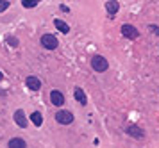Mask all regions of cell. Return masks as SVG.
Listing matches in <instances>:
<instances>
[{"label": "cell", "instance_id": "6da1fadb", "mask_svg": "<svg viewBox=\"0 0 159 148\" xmlns=\"http://www.w3.org/2000/svg\"><path fill=\"white\" fill-rule=\"evenodd\" d=\"M40 41H41V47H43V48H47V50H56V48H57V45H59L57 37L54 36V34H43Z\"/></svg>", "mask_w": 159, "mask_h": 148}, {"label": "cell", "instance_id": "7a4b0ae2", "mask_svg": "<svg viewBox=\"0 0 159 148\" xmlns=\"http://www.w3.org/2000/svg\"><path fill=\"white\" fill-rule=\"evenodd\" d=\"M91 68H93L95 72L102 73V72H105V70L109 68V63L105 61V57H102V56H93V59H91Z\"/></svg>", "mask_w": 159, "mask_h": 148}, {"label": "cell", "instance_id": "3957f363", "mask_svg": "<svg viewBox=\"0 0 159 148\" xmlns=\"http://www.w3.org/2000/svg\"><path fill=\"white\" fill-rule=\"evenodd\" d=\"M56 121L61 125H70V123H73V114L70 111H57L56 112Z\"/></svg>", "mask_w": 159, "mask_h": 148}, {"label": "cell", "instance_id": "277c9868", "mask_svg": "<svg viewBox=\"0 0 159 148\" xmlns=\"http://www.w3.org/2000/svg\"><path fill=\"white\" fill-rule=\"evenodd\" d=\"M122 34H123L125 37H129V39H138V37H139L138 29H136L134 25H129V23L122 25Z\"/></svg>", "mask_w": 159, "mask_h": 148}, {"label": "cell", "instance_id": "5b68a950", "mask_svg": "<svg viewBox=\"0 0 159 148\" xmlns=\"http://www.w3.org/2000/svg\"><path fill=\"white\" fill-rule=\"evenodd\" d=\"M125 132H127V136H131V137H134V139H143V137H145L143 129L138 127V125H127V127H125Z\"/></svg>", "mask_w": 159, "mask_h": 148}, {"label": "cell", "instance_id": "8992f818", "mask_svg": "<svg viewBox=\"0 0 159 148\" xmlns=\"http://www.w3.org/2000/svg\"><path fill=\"white\" fill-rule=\"evenodd\" d=\"M25 86H27V89H31V91H40L41 89V80L36 77V75H29V77L25 79Z\"/></svg>", "mask_w": 159, "mask_h": 148}, {"label": "cell", "instance_id": "52a82bcc", "mask_svg": "<svg viewBox=\"0 0 159 148\" xmlns=\"http://www.w3.org/2000/svg\"><path fill=\"white\" fill-rule=\"evenodd\" d=\"M50 102H52V105L61 107V105L64 104V96H63V93L57 91V89H52V91H50Z\"/></svg>", "mask_w": 159, "mask_h": 148}, {"label": "cell", "instance_id": "ba28073f", "mask_svg": "<svg viewBox=\"0 0 159 148\" xmlns=\"http://www.w3.org/2000/svg\"><path fill=\"white\" fill-rule=\"evenodd\" d=\"M15 123L20 127V129H25L27 127V116H25V112L18 109V111L15 112Z\"/></svg>", "mask_w": 159, "mask_h": 148}, {"label": "cell", "instance_id": "9c48e42d", "mask_svg": "<svg viewBox=\"0 0 159 148\" xmlns=\"http://www.w3.org/2000/svg\"><path fill=\"white\" fill-rule=\"evenodd\" d=\"M54 25H56V29H57L59 32H63V34H68V32H70V25H68V23H64V21L59 20V18L54 20Z\"/></svg>", "mask_w": 159, "mask_h": 148}, {"label": "cell", "instance_id": "30bf717a", "mask_svg": "<svg viewBox=\"0 0 159 148\" xmlns=\"http://www.w3.org/2000/svg\"><path fill=\"white\" fill-rule=\"evenodd\" d=\"M7 146L9 148H27V143L21 137H13V139H9Z\"/></svg>", "mask_w": 159, "mask_h": 148}, {"label": "cell", "instance_id": "8fae6325", "mask_svg": "<svg viewBox=\"0 0 159 148\" xmlns=\"http://www.w3.org/2000/svg\"><path fill=\"white\" fill-rule=\"evenodd\" d=\"M73 96H75V100L82 104V105H86V102H88V98H86V93L82 91L80 88H75V91H73Z\"/></svg>", "mask_w": 159, "mask_h": 148}, {"label": "cell", "instance_id": "7c38bea8", "mask_svg": "<svg viewBox=\"0 0 159 148\" xmlns=\"http://www.w3.org/2000/svg\"><path fill=\"white\" fill-rule=\"evenodd\" d=\"M105 9H107L109 14H116L118 9H120V4L118 2H115V0H109V2H105Z\"/></svg>", "mask_w": 159, "mask_h": 148}, {"label": "cell", "instance_id": "4fadbf2b", "mask_svg": "<svg viewBox=\"0 0 159 148\" xmlns=\"http://www.w3.org/2000/svg\"><path fill=\"white\" fill-rule=\"evenodd\" d=\"M31 120H32V123H34L36 127H40L41 123H43V116H41V112H38V111H34L31 114Z\"/></svg>", "mask_w": 159, "mask_h": 148}, {"label": "cell", "instance_id": "5bb4252c", "mask_svg": "<svg viewBox=\"0 0 159 148\" xmlns=\"http://www.w3.org/2000/svg\"><path fill=\"white\" fill-rule=\"evenodd\" d=\"M38 4H40L38 0H23V2H21V5H23L25 9H32V7H36Z\"/></svg>", "mask_w": 159, "mask_h": 148}, {"label": "cell", "instance_id": "9a60e30c", "mask_svg": "<svg viewBox=\"0 0 159 148\" xmlns=\"http://www.w3.org/2000/svg\"><path fill=\"white\" fill-rule=\"evenodd\" d=\"M5 41H7V45H9V47H13V48H16V47H18V39H16L15 36H9Z\"/></svg>", "mask_w": 159, "mask_h": 148}, {"label": "cell", "instance_id": "2e32d148", "mask_svg": "<svg viewBox=\"0 0 159 148\" xmlns=\"http://www.w3.org/2000/svg\"><path fill=\"white\" fill-rule=\"evenodd\" d=\"M9 5H11V2H7V0H0V13L7 11V9H9Z\"/></svg>", "mask_w": 159, "mask_h": 148}, {"label": "cell", "instance_id": "e0dca14e", "mask_svg": "<svg viewBox=\"0 0 159 148\" xmlns=\"http://www.w3.org/2000/svg\"><path fill=\"white\" fill-rule=\"evenodd\" d=\"M148 31H152V32H154L156 36H159V27H157V25H154V23H150V25H148Z\"/></svg>", "mask_w": 159, "mask_h": 148}, {"label": "cell", "instance_id": "ac0fdd59", "mask_svg": "<svg viewBox=\"0 0 159 148\" xmlns=\"http://www.w3.org/2000/svg\"><path fill=\"white\" fill-rule=\"evenodd\" d=\"M2 79H4V75H2V72H0V80H2Z\"/></svg>", "mask_w": 159, "mask_h": 148}]
</instances>
